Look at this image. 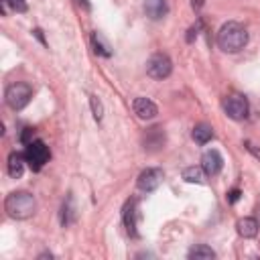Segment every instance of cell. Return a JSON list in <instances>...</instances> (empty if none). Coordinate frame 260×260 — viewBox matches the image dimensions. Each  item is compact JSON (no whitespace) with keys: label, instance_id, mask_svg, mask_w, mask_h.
Wrapping results in <instances>:
<instances>
[{"label":"cell","instance_id":"cell-1","mask_svg":"<svg viewBox=\"0 0 260 260\" xmlns=\"http://www.w3.org/2000/svg\"><path fill=\"white\" fill-rule=\"evenodd\" d=\"M248 45V30L240 22H225L217 32V47L225 53H238Z\"/></svg>","mask_w":260,"mask_h":260},{"label":"cell","instance_id":"cell-2","mask_svg":"<svg viewBox=\"0 0 260 260\" xmlns=\"http://www.w3.org/2000/svg\"><path fill=\"white\" fill-rule=\"evenodd\" d=\"M4 209L12 219H28L37 211V199L28 191H12L4 199Z\"/></svg>","mask_w":260,"mask_h":260},{"label":"cell","instance_id":"cell-3","mask_svg":"<svg viewBox=\"0 0 260 260\" xmlns=\"http://www.w3.org/2000/svg\"><path fill=\"white\" fill-rule=\"evenodd\" d=\"M32 98V87L24 81H16V83H10L4 91V100L8 104V108L12 110H22Z\"/></svg>","mask_w":260,"mask_h":260},{"label":"cell","instance_id":"cell-4","mask_svg":"<svg viewBox=\"0 0 260 260\" xmlns=\"http://www.w3.org/2000/svg\"><path fill=\"white\" fill-rule=\"evenodd\" d=\"M49 156H51L49 146L43 140H32L24 148V158L32 171H41L45 167V162H49Z\"/></svg>","mask_w":260,"mask_h":260},{"label":"cell","instance_id":"cell-5","mask_svg":"<svg viewBox=\"0 0 260 260\" xmlns=\"http://www.w3.org/2000/svg\"><path fill=\"white\" fill-rule=\"evenodd\" d=\"M173 71V63L169 59V55L165 53H154L148 61H146V73L152 79H167Z\"/></svg>","mask_w":260,"mask_h":260},{"label":"cell","instance_id":"cell-6","mask_svg":"<svg viewBox=\"0 0 260 260\" xmlns=\"http://www.w3.org/2000/svg\"><path fill=\"white\" fill-rule=\"evenodd\" d=\"M223 112L232 118V120H246L248 112H250V104L244 95L240 93H230L223 100Z\"/></svg>","mask_w":260,"mask_h":260},{"label":"cell","instance_id":"cell-7","mask_svg":"<svg viewBox=\"0 0 260 260\" xmlns=\"http://www.w3.org/2000/svg\"><path fill=\"white\" fill-rule=\"evenodd\" d=\"M162 177H165V175H162V171H160V169L150 167V169H144V171L138 175L136 185H138V189H140V191L150 193V191L158 189V185L162 183Z\"/></svg>","mask_w":260,"mask_h":260},{"label":"cell","instance_id":"cell-8","mask_svg":"<svg viewBox=\"0 0 260 260\" xmlns=\"http://www.w3.org/2000/svg\"><path fill=\"white\" fill-rule=\"evenodd\" d=\"M201 169H203V173H205V175L215 177V175L223 169V158H221L219 150H215V148L205 150V152H203V156H201Z\"/></svg>","mask_w":260,"mask_h":260},{"label":"cell","instance_id":"cell-9","mask_svg":"<svg viewBox=\"0 0 260 260\" xmlns=\"http://www.w3.org/2000/svg\"><path fill=\"white\" fill-rule=\"evenodd\" d=\"M142 144H144V150H150V152L160 150L165 146V130L160 126L148 128L144 132V136H142Z\"/></svg>","mask_w":260,"mask_h":260},{"label":"cell","instance_id":"cell-10","mask_svg":"<svg viewBox=\"0 0 260 260\" xmlns=\"http://www.w3.org/2000/svg\"><path fill=\"white\" fill-rule=\"evenodd\" d=\"M132 110H134V114H136L140 120H152V118L158 114L156 104H154L152 100H148V98H136L134 104H132Z\"/></svg>","mask_w":260,"mask_h":260},{"label":"cell","instance_id":"cell-11","mask_svg":"<svg viewBox=\"0 0 260 260\" xmlns=\"http://www.w3.org/2000/svg\"><path fill=\"white\" fill-rule=\"evenodd\" d=\"M122 219H124V228H126L128 236L136 238V236H138V232H136V199H128V201L124 203Z\"/></svg>","mask_w":260,"mask_h":260},{"label":"cell","instance_id":"cell-12","mask_svg":"<svg viewBox=\"0 0 260 260\" xmlns=\"http://www.w3.org/2000/svg\"><path fill=\"white\" fill-rule=\"evenodd\" d=\"M144 12L150 20H160L169 12L167 0H144Z\"/></svg>","mask_w":260,"mask_h":260},{"label":"cell","instance_id":"cell-13","mask_svg":"<svg viewBox=\"0 0 260 260\" xmlns=\"http://www.w3.org/2000/svg\"><path fill=\"white\" fill-rule=\"evenodd\" d=\"M24 162H26L24 154H20V152H10V156H8V175H10L12 179H20L22 173H24Z\"/></svg>","mask_w":260,"mask_h":260},{"label":"cell","instance_id":"cell-14","mask_svg":"<svg viewBox=\"0 0 260 260\" xmlns=\"http://www.w3.org/2000/svg\"><path fill=\"white\" fill-rule=\"evenodd\" d=\"M236 228H238V234L242 238H254L258 234V221L254 217H242V219H238Z\"/></svg>","mask_w":260,"mask_h":260},{"label":"cell","instance_id":"cell-15","mask_svg":"<svg viewBox=\"0 0 260 260\" xmlns=\"http://www.w3.org/2000/svg\"><path fill=\"white\" fill-rule=\"evenodd\" d=\"M191 136H193V140L197 142V144H207L211 138H213V128L209 126V124H205V122H201V124H197L195 128H193V132H191Z\"/></svg>","mask_w":260,"mask_h":260},{"label":"cell","instance_id":"cell-16","mask_svg":"<svg viewBox=\"0 0 260 260\" xmlns=\"http://www.w3.org/2000/svg\"><path fill=\"white\" fill-rule=\"evenodd\" d=\"M73 221H75V205H73V197L67 195V199H65L63 205H61V225L67 228V225H71Z\"/></svg>","mask_w":260,"mask_h":260},{"label":"cell","instance_id":"cell-17","mask_svg":"<svg viewBox=\"0 0 260 260\" xmlns=\"http://www.w3.org/2000/svg\"><path fill=\"white\" fill-rule=\"evenodd\" d=\"M91 45H93V51H95V55H102V57H110L112 55V49H110V43L104 39V35L102 32H93L91 35Z\"/></svg>","mask_w":260,"mask_h":260},{"label":"cell","instance_id":"cell-18","mask_svg":"<svg viewBox=\"0 0 260 260\" xmlns=\"http://www.w3.org/2000/svg\"><path fill=\"white\" fill-rule=\"evenodd\" d=\"M187 256H189V260H211V258H215V252L205 244H197L189 250Z\"/></svg>","mask_w":260,"mask_h":260},{"label":"cell","instance_id":"cell-19","mask_svg":"<svg viewBox=\"0 0 260 260\" xmlns=\"http://www.w3.org/2000/svg\"><path fill=\"white\" fill-rule=\"evenodd\" d=\"M183 179L187 183H203V169H199V167H187V169H183Z\"/></svg>","mask_w":260,"mask_h":260},{"label":"cell","instance_id":"cell-20","mask_svg":"<svg viewBox=\"0 0 260 260\" xmlns=\"http://www.w3.org/2000/svg\"><path fill=\"white\" fill-rule=\"evenodd\" d=\"M8 8L14 12H26L28 10L24 0H2V12H8Z\"/></svg>","mask_w":260,"mask_h":260},{"label":"cell","instance_id":"cell-21","mask_svg":"<svg viewBox=\"0 0 260 260\" xmlns=\"http://www.w3.org/2000/svg\"><path fill=\"white\" fill-rule=\"evenodd\" d=\"M89 104H91V112H93V118L100 122V120L104 118V106H102L100 98H98V95H91V98H89Z\"/></svg>","mask_w":260,"mask_h":260},{"label":"cell","instance_id":"cell-22","mask_svg":"<svg viewBox=\"0 0 260 260\" xmlns=\"http://www.w3.org/2000/svg\"><path fill=\"white\" fill-rule=\"evenodd\" d=\"M240 195H242L240 189H232V191L228 193V203H236V201L240 199Z\"/></svg>","mask_w":260,"mask_h":260},{"label":"cell","instance_id":"cell-23","mask_svg":"<svg viewBox=\"0 0 260 260\" xmlns=\"http://www.w3.org/2000/svg\"><path fill=\"white\" fill-rule=\"evenodd\" d=\"M244 146H246V148H248V150H250V152H252V154H254V156L260 160V150H256V148H254V144H252L250 140H246V142H244Z\"/></svg>","mask_w":260,"mask_h":260},{"label":"cell","instance_id":"cell-24","mask_svg":"<svg viewBox=\"0 0 260 260\" xmlns=\"http://www.w3.org/2000/svg\"><path fill=\"white\" fill-rule=\"evenodd\" d=\"M199 26H201V20L197 22V26H191V30H189V35H187V41H193V37H197V30H199Z\"/></svg>","mask_w":260,"mask_h":260},{"label":"cell","instance_id":"cell-25","mask_svg":"<svg viewBox=\"0 0 260 260\" xmlns=\"http://www.w3.org/2000/svg\"><path fill=\"white\" fill-rule=\"evenodd\" d=\"M203 4V0H193V8H199Z\"/></svg>","mask_w":260,"mask_h":260}]
</instances>
